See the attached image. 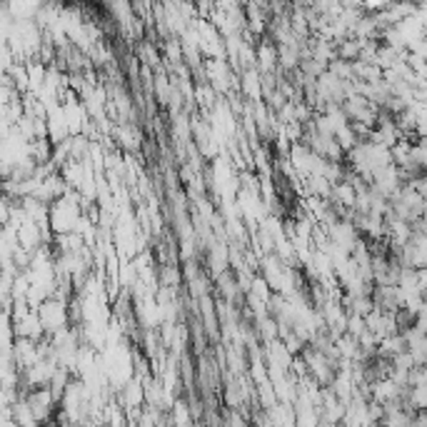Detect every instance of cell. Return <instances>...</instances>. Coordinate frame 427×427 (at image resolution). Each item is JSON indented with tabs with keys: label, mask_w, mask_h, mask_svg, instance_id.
Segmentation results:
<instances>
[{
	"label": "cell",
	"mask_w": 427,
	"mask_h": 427,
	"mask_svg": "<svg viewBox=\"0 0 427 427\" xmlns=\"http://www.w3.org/2000/svg\"><path fill=\"white\" fill-rule=\"evenodd\" d=\"M417 277H420V287L427 295V268H417Z\"/></svg>",
	"instance_id": "obj_3"
},
{
	"label": "cell",
	"mask_w": 427,
	"mask_h": 427,
	"mask_svg": "<svg viewBox=\"0 0 427 427\" xmlns=\"http://www.w3.org/2000/svg\"><path fill=\"white\" fill-rule=\"evenodd\" d=\"M405 402L412 412L415 410H427V382L422 385H410L407 388V395H405Z\"/></svg>",
	"instance_id": "obj_2"
},
{
	"label": "cell",
	"mask_w": 427,
	"mask_h": 427,
	"mask_svg": "<svg viewBox=\"0 0 427 427\" xmlns=\"http://www.w3.org/2000/svg\"><path fill=\"white\" fill-rule=\"evenodd\" d=\"M35 310L40 313V320H43L45 332H48V335H53V332L67 327V303L60 298V295L45 298Z\"/></svg>",
	"instance_id": "obj_1"
}]
</instances>
